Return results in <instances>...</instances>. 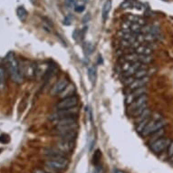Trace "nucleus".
<instances>
[{
  "label": "nucleus",
  "instance_id": "obj_19",
  "mask_svg": "<svg viewBox=\"0 0 173 173\" xmlns=\"http://www.w3.org/2000/svg\"><path fill=\"white\" fill-rule=\"evenodd\" d=\"M134 51L138 55H151L152 53V49L144 44H140Z\"/></svg>",
  "mask_w": 173,
  "mask_h": 173
},
{
  "label": "nucleus",
  "instance_id": "obj_22",
  "mask_svg": "<svg viewBox=\"0 0 173 173\" xmlns=\"http://www.w3.org/2000/svg\"><path fill=\"white\" fill-rule=\"evenodd\" d=\"M139 62H140L143 64L149 63L152 61V57L151 56V55H139Z\"/></svg>",
  "mask_w": 173,
  "mask_h": 173
},
{
  "label": "nucleus",
  "instance_id": "obj_13",
  "mask_svg": "<svg viewBox=\"0 0 173 173\" xmlns=\"http://www.w3.org/2000/svg\"><path fill=\"white\" fill-rule=\"evenodd\" d=\"M149 83V77H143V78H139V79H135L134 82L129 86V88L131 90H135V89H139V88H142L144 87L147 83Z\"/></svg>",
  "mask_w": 173,
  "mask_h": 173
},
{
  "label": "nucleus",
  "instance_id": "obj_10",
  "mask_svg": "<svg viewBox=\"0 0 173 173\" xmlns=\"http://www.w3.org/2000/svg\"><path fill=\"white\" fill-rule=\"evenodd\" d=\"M147 101H148V97H147L146 94H143V95L140 96L139 98H137L134 102H133L129 105V107H128V112H129V113H133V111H135V110L138 109V108H140V106H142V105H144V104H147Z\"/></svg>",
  "mask_w": 173,
  "mask_h": 173
},
{
  "label": "nucleus",
  "instance_id": "obj_37",
  "mask_svg": "<svg viewBox=\"0 0 173 173\" xmlns=\"http://www.w3.org/2000/svg\"><path fill=\"white\" fill-rule=\"evenodd\" d=\"M113 173H124L123 171H119V170H114Z\"/></svg>",
  "mask_w": 173,
  "mask_h": 173
},
{
  "label": "nucleus",
  "instance_id": "obj_11",
  "mask_svg": "<svg viewBox=\"0 0 173 173\" xmlns=\"http://www.w3.org/2000/svg\"><path fill=\"white\" fill-rule=\"evenodd\" d=\"M43 153L45 156H47L49 159L51 160H58V159H63V158H66L65 153L63 152L62 151H60L59 149L56 150V149H46L44 151Z\"/></svg>",
  "mask_w": 173,
  "mask_h": 173
},
{
  "label": "nucleus",
  "instance_id": "obj_33",
  "mask_svg": "<svg viewBox=\"0 0 173 173\" xmlns=\"http://www.w3.org/2000/svg\"><path fill=\"white\" fill-rule=\"evenodd\" d=\"M8 136L6 134H2L0 136V142H2V143H6L7 141H8Z\"/></svg>",
  "mask_w": 173,
  "mask_h": 173
},
{
  "label": "nucleus",
  "instance_id": "obj_20",
  "mask_svg": "<svg viewBox=\"0 0 173 173\" xmlns=\"http://www.w3.org/2000/svg\"><path fill=\"white\" fill-rule=\"evenodd\" d=\"M17 15L18 18L21 21H25V19L27 18L28 13H27V11L25 10V8L24 6H19L17 9Z\"/></svg>",
  "mask_w": 173,
  "mask_h": 173
},
{
  "label": "nucleus",
  "instance_id": "obj_28",
  "mask_svg": "<svg viewBox=\"0 0 173 173\" xmlns=\"http://www.w3.org/2000/svg\"><path fill=\"white\" fill-rule=\"evenodd\" d=\"M135 78L134 76L133 75V76H128V77H125L124 78V80H123V83L126 85V86H130L133 82H134Z\"/></svg>",
  "mask_w": 173,
  "mask_h": 173
},
{
  "label": "nucleus",
  "instance_id": "obj_16",
  "mask_svg": "<svg viewBox=\"0 0 173 173\" xmlns=\"http://www.w3.org/2000/svg\"><path fill=\"white\" fill-rule=\"evenodd\" d=\"M58 136H59L60 140L73 141L76 139L77 132L76 131H71V132H67V133H59Z\"/></svg>",
  "mask_w": 173,
  "mask_h": 173
},
{
  "label": "nucleus",
  "instance_id": "obj_7",
  "mask_svg": "<svg viewBox=\"0 0 173 173\" xmlns=\"http://www.w3.org/2000/svg\"><path fill=\"white\" fill-rule=\"evenodd\" d=\"M46 167H49L50 169L56 170V171H63L64 170L68 165V160L66 158L58 159V160H48L44 162Z\"/></svg>",
  "mask_w": 173,
  "mask_h": 173
},
{
  "label": "nucleus",
  "instance_id": "obj_2",
  "mask_svg": "<svg viewBox=\"0 0 173 173\" xmlns=\"http://www.w3.org/2000/svg\"><path fill=\"white\" fill-rule=\"evenodd\" d=\"M165 124H166V121L161 119L160 115H155L153 119L147 123V125L145 126V128L141 132L140 135L146 137L148 135L153 134L154 133L162 129L165 126Z\"/></svg>",
  "mask_w": 173,
  "mask_h": 173
},
{
  "label": "nucleus",
  "instance_id": "obj_36",
  "mask_svg": "<svg viewBox=\"0 0 173 173\" xmlns=\"http://www.w3.org/2000/svg\"><path fill=\"white\" fill-rule=\"evenodd\" d=\"M34 173H47V172L44 171H43V170H40V169H36V170L34 171Z\"/></svg>",
  "mask_w": 173,
  "mask_h": 173
},
{
  "label": "nucleus",
  "instance_id": "obj_3",
  "mask_svg": "<svg viewBox=\"0 0 173 173\" xmlns=\"http://www.w3.org/2000/svg\"><path fill=\"white\" fill-rule=\"evenodd\" d=\"M19 65L23 77H25L28 79H34L36 77L37 69V65L33 62L24 60L23 62H21V63H19Z\"/></svg>",
  "mask_w": 173,
  "mask_h": 173
},
{
  "label": "nucleus",
  "instance_id": "obj_12",
  "mask_svg": "<svg viewBox=\"0 0 173 173\" xmlns=\"http://www.w3.org/2000/svg\"><path fill=\"white\" fill-rule=\"evenodd\" d=\"M73 147H74L73 141H68V140H61L57 144L58 149L64 153L70 152L72 151Z\"/></svg>",
  "mask_w": 173,
  "mask_h": 173
},
{
  "label": "nucleus",
  "instance_id": "obj_24",
  "mask_svg": "<svg viewBox=\"0 0 173 173\" xmlns=\"http://www.w3.org/2000/svg\"><path fill=\"white\" fill-rule=\"evenodd\" d=\"M148 75V70L146 68H142V69H140L138 70L136 73L134 74V78L135 79H139V78H143V77H146Z\"/></svg>",
  "mask_w": 173,
  "mask_h": 173
},
{
  "label": "nucleus",
  "instance_id": "obj_30",
  "mask_svg": "<svg viewBox=\"0 0 173 173\" xmlns=\"http://www.w3.org/2000/svg\"><path fill=\"white\" fill-rule=\"evenodd\" d=\"M64 4L67 7L72 8L75 6V0H64Z\"/></svg>",
  "mask_w": 173,
  "mask_h": 173
},
{
  "label": "nucleus",
  "instance_id": "obj_4",
  "mask_svg": "<svg viewBox=\"0 0 173 173\" xmlns=\"http://www.w3.org/2000/svg\"><path fill=\"white\" fill-rule=\"evenodd\" d=\"M79 113V109L77 107L74 108H69V109H63V110H57L56 113H52L49 115L48 119L51 121H56L62 118H66V117H76Z\"/></svg>",
  "mask_w": 173,
  "mask_h": 173
},
{
  "label": "nucleus",
  "instance_id": "obj_14",
  "mask_svg": "<svg viewBox=\"0 0 173 173\" xmlns=\"http://www.w3.org/2000/svg\"><path fill=\"white\" fill-rule=\"evenodd\" d=\"M78 128L77 123H73V124H67V125H56V131L57 132V134L63 133H67L71 131H76Z\"/></svg>",
  "mask_w": 173,
  "mask_h": 173
},
{
  "label": "nucleus",
  "instance_id": "obj_26",
  "mask_svg": "<svg viewBox=\"0 0 173 173\" xmlns=\"http://www.w3.org/2000/svg\"><path fill=\"white\" fill-rule=\"evenodd\" d=\"M88 72H89V78H90V81H91L92 83H94V80H95V78H96V68H95V67L89 68Z\"/></svg>",
  "mask_w": 173,
  "mask_h": 173
},
{
  "label": "nucleus",
  "instance_id": "obj_15",
  "mask_svg": "<svg viewBox=\"0 0 173 173\" xmlns=\"http://www.w3.org/2000/svg\"><path fill=\"white\" fill-rule=\"evenodd\" d=\"M75 85L69 83V84L66 86V88L59 94V97H60L61 99H63V98L73 96V95H75Z\"/></svg>",
  "mask_w": 173,
  "mask_h": 173
},
{
  "label": "nucleus",
  "instance_id": "obj_34",
  "mask_svg": "<svg viewBox=\"0 0 173 173\" xmlns=\"http://www.w3.org/2000/svg\"><path fill=\"white\" fill-rule=\"evenodd\" d=\"M86 49H87V51H88V54H91V53L93 52V50H94V47H93V45H92L91 44H87Z\"/></svg>",
  "mask_w": 173,
  "mask_h": 173
},
{
  "label": "nucleus",
  "instance_id": "obj_6",
  "mask_svg": "<svg viewBox=\"0 0 173 173\" xmlns=\"http://www.w3.org/2000/svg\"><path fill=\"white\" fill-rule=\"evenodd\" d=\"M78 101L79 100L76 95L61 99V101L56 104V108H57V110H63V109L76 107L77 104H78Z\"/></svg>",
  "mask_w": 173,
  "mask_h": 173
},
{
  "label": "nucleus",
  "instance_id": "obj_1",
  "mask_svg": "<svg viewBox=\"0 0 173 173\" xmlns=\"http://www.w3.org/2000/svg\"><path fill=\"white\" fill-rule=\"evenodd\" d=\"M6 61V65H7V71H8V74L11 77L12 81L17 83H22L24 77H23V75L20 70L18 61L15 58L12 53H9L7 55Z\"/></svg>",
  "mask_w": 173,
  "mask_h": 173
},
{
  "label": "nucleus",
  "instance_id": "obj_32",
  "mask_svg": "<svg viewBox=\"0 0 173 173\" xmlns=\"http://www.w3.org/2000/svg\"><path fill=\"white\" fill-rule=\"evenodd\" d=\"M84 6L83 5H78V6H75V10L76 11L77 13H82L83 10H84Z\"/></svg>",
  "mask_w": 173,
  "mask_h": 173
},
{
  "label": "nucleus",
  "instance_id": "obj_25",
  "mask_svg": "<svg viewBox=\"0 0 173 173\" xmlns=\"http://www.w3.org/2000/svg\"><path fill=\"white\" fill-rule=\"evenodd\" d=\"M133 2L132 0H124L121 5V9H127V8H131L133 6Z\"/></svg>",
  "mask_w": 173,
  "mask_h": 173
},
{
  "label": "nucleus",
  "instance_id": "obj_39",
  "mask_svg": "<svg viewBox=\"0 0 173 173\" xmlns=\"http://www.w3.org/2000/svg\"><path fill=\"white\" fill-rule=\"evenodd\" d=\"M171 159H173V158H171Z\"/></svg>",
  "mask_w": 173,
  "mask_h": 173
},
{
  "label": "nucleus",
  "instance_id": "obj_5",
  "mask_svg": "<svg viewBox=\"0 0 173 173\" xmlns=\"http://www.w3.org/2000/svg\"><path fill=\"white\" fill-rule=\"evenodd\" d=\"M171 142V141L169 139H165V138L158 139V140H154L153 142L151 144V150L154 153H161L162 152H164L166 149L169 148Z\"/></svg>",
  "mask_w": 173,
  "mask_h": 173
},
{
  "label": "nucleus",
  "instance_id": "obj_18",
  "mask_svg": "<svg viewBox=\"0 0 173 173\" xmlns=\"http://www.w3.org/2000/svg\"><path fill=\"white\" fill-rule=\"evenodd\" d=\"M111 9H112V0H106L102 7V14L103 21H106V19L108 18Z\"/></svg>",
  "mask_w": 173,
  "mask_h": 173
},
{
  "label": "nucleus",
  "instance_id": "obj_9",
  "mask_svg": "<svg viewBox=\"0 0 173 173\" xmlns=\"http://www.w3.org/2000/svg\"><path fill=\"white\" fill-rule=\"evenodd\" d=\"M146 88L142 87V88H139V89H135V90H132V93L129 94L127 97H126V103L128 105H130L133 102H134L137 98H139L140 96L146 94Z\"/></svg>",
  "mask_w": 173,
  "mask_h": 173
},
{
  "label": "nucleus",
  "instance_id": "obj_38",
  "mask_svg": "<svg viewBox=\"0 0 173 173\" xmlns=\"http://www.w3.org/2000/svg\"><path fill=\"white\" fill-rule=\"evenodd\" d=\"M37 1V0H30V2H31V3H33V4H35Z\"/></svg>",
  "mask_w": 173,
  "mask_h": 173
},
{
  "label": "nucleus",
  "instance_id": "obj_35",
  "mask_svg": "<svg viewBox=\"0 0 173 173\" xmlns=\"http://www.w3.org/2000/svg\"><path fill=\"white\" fill-rule=\"evenodd\" d=\"M91 19V16H90V14H87L86 16H84L83 17V23H87L89 20Z\"/></svg>",
  "mask_w": 173,
  "mask_h": 173
},
{
  "label": "nucleus",
  "instance_id": "obj_31",
  "mask_svg": "<svg viewBox=\"0 0 173 173\" xmlns=\"http://www.w3.org/2000/svg\"><path fill=\"white\" fill-rule=\"evenodd\" d=\"M168 155H169V157L171 159L173 158V141L171 142V144H170V146L168 148Z\"/></svg>",
  "mask_w": 173,
  "mask_h": 173
},
{
  "label": "nucleus",
  "instance_id": "obj_8",
  "mask_svg": "<svg viewBox=\"0 0 173 173\" xmlns=\"http://www.w3.org/2000/svg\"><path fill=\"white\" fill-rule=\"evenodd\" d=\"M68 84H69V82H68L67 79L61 78L57 83L53 86V88L51 90V94L52 95H59L66 88V86Z\"/></svg>",
  "mask_w": 173,
  "mask_h": 173
},
{
  "label": "nucleus",
  "instance_id": "obj_21",
  "mask_svg": "<svg viewBox=\"0 0 173 173\" xmlns=\"http://www.w3.org/2000/svg\"><path fill=\"white\" fill-rule=\"evenodd\" d=\"M123 59H124V62H131V63H135V62H139V55L136 54V53H130L126 56H123Z\"/></svg>",
  "mask_w": 173,
  "mask_h": 173
},
{
  "label": "nucleus",
  "instance_id": "obj_29",
  "mask_svg": "<svg viewBox=\"0 0 173 173\" xmlns=\"http://www.w3.org/2000/svg\"><path fill=\"white\" fill-rule=\"evenodd\" d=\"M73 16L72 15H68V16H66L64 18H63V25H71V23H72V21H73Z\"/></svg>",
  "mask_w": 173,
  "mask_h": 173
},
{
  "label": "nucleus",
  "instance_id": "obj_23",
  "mask_svg": "<svg viewBox=\"0 0 173 173\" xmlns=\"http://www.w3.org/2000/svg\"><path fill=\"white\" fill-rule=\"evenodd\" d=\"M6 84V71L5 69L0 66V89L2 90Z\"/></svg>",
  "mask_w": 173,
  "mask_h": 173
},
{
  "label": "nucleus",
  "instance_id": "obj_27",
  "mask_svg": "<svg viewBox=\"0 0 173 173\" xmlns=\"http://www.w3.org/2000/svg\"><path fill=\"white\" fill-rule=\"evenodd\" d=\"M101 157H102L101 152H100L99 150H97L96 152L94 153V156H93V162H94V164H95V165L98 164V162H99L100 160H101Z\"/></svg>",
  "mask_w": 173,
  "mask_h": 173
},
{
  "label": "nucleus",
  "instance_id": "obj_17",
  "mask_svg": "<svg viewBox=\"0 0 173 173\" xmlns=\"http://www.w3.org/2000/svg\"><path fill=\"white\" fill-rule=\"evenodd\" d=\"M56 125H67V124H73L77 123L76 117H66V118H62L55 121Z\"/></svg>",
  "mask_w": 173,
  "mask_h": 173
}]
</instances>
